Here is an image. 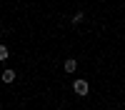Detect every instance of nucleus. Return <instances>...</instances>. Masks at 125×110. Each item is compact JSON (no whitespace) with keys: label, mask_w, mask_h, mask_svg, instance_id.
I'll list each match as a JSON object with an SVG mask.
<instances>
[{"label":"nucleus","mask_w":125,"mask_h":110,"mask_svg":"<svg viewBox=\"0 0 125 110\" xmlns=\"http://www.w3.org/2000/svg\"><path fill=\"white\" fill-rule=\"evenodd\" d=\"M73 90H75L78 95H88L90 93V85L85 83V80H75V83H73Z\"/></svg>","instance_id":"nucleus-1"},{"label":"nucleus","mask_w":125,"mask_h":110,"mask_svg":"<svg viewBox=\"0 0 125 110\" xmlns=\"http://www.w3.org/2000/svg\"><path fill=\"white\" fill-rule=\"evenodd\" d=\"M62 70H65V73H75V70H78V60L75 58H68L65 63H62Z\"/></svg>","instance_id":"nucleus-2"},{"label":"nucleus","mask_w":125,"mask_h":110,"mask_svg":"<svg viewBox=\"0 0 125 110\" xmlns=\"http://www.w3.org/2000/svg\"><path fill=\"white\" fill-rule=\"evenodd\" d=\"M15 78H18V75H15V70H10V68H8V70H3V83H8V85H10V83H15Z\"/></svg>","instance_id":"nucleus-3"},{"label":"nucleus","mask_w":125,"mask_h":110,"mask_svg":"<svg viewBox=\"0 0 125 110\" xmlns=\"http://www.w3.org/2000/svg\"><path fill=\"white\" fill-rule=\"evenodd\" d=\"M8 55H10L8 45H0V60H8Z\"/></svg>","instance_id":"nucleus-4"},{"label":"nucleus","mask_w":125,"mask_h":110,"mask_svg":"<svg viewBox=\"0 0 125 110\" xmlns=\"http://www.w3.org/2000/svg\"><path fill=\"white\" fill-rule=\"evenodd\" d=\"M80 20H83V13H75V15H73V25H78Z\"/></svg>","instance_id":"nucleus-5"}]
</instances>
